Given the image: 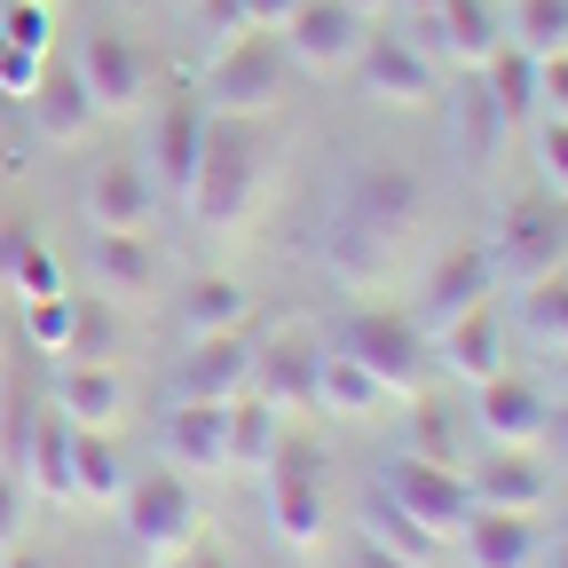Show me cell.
Here are the masks:
<instances>
[{
	"label": "cell",
	"mask_w": 568,
	"mask_h": 568,
	"mask_svg": "<svg viewBox=\"0 0 568 568\" xmlns=\"http://www.w3.org/2000/svg\"><path fill=\"white\" fill-rule=\"evenodd\" d=\"M410 458H435V466L458 458V443H450V410H435L426 395H410Z\"/></svg>",
	"instance_id": "37"
},
{
	"label": "cell",
	"mask_w": 568,
	"mask_h": 568,
	"mask_svg": "<svg viewBox=\"0 0 568 568\" xmlns=\"http://www.w3.org/2000/svg\"><path fill=\"white\" fill-rule=\"evenodd\" d=\"M24 521H32V489L17 474H0V552L24 545Z\"/></svg>",
	"instance_id": "42"
},
{
	"label": "cell",
	"mask_w": 568,
	"mask_h": 568,
	"mask_svg": "<svg viewBox=\"0 0 568 568\" xmlns=\"http://www.w3.org/2000/svg\"><path fill=\"white\" fill-rule=\"evenodd\" d=\"M0 568H48V560H40V552H24V545H17V552H0Z\"/></svg>",
	"instance_id": "50"
},
{
	"label": "cell",
	"mask_w": 568,
	"mask_h": 568,
	"mask_svg": "<svg viewBox=\"0 0 568 568\" xmlns=\"http://www.w3.org/2000/svg\"><path fill=\"white\" fill-rule=\"evenodd\" d=\"M293 88V55H284L276 32H230L222 55H213V80H205V103L222 119H268Z\"/></svg>",
	"instance_id": "3"
},
{
	"label": "cell",
	"mask_w": 568,
	"mask_h": 568,
	"mask_svg": "<svg viewBox=\"0 0 568 568\" xmlns=\"http://www.w3.org/2000/svg\"><path fill=\"white\" fill-rule=\"evenodd\" d=\"M111 339H119L111 308H95V301L80 293V308H71V347H63V355H80V364H103V355H111Z\"/></svg>",
	"instance_id": "38"
},
{
	"label": "cell",
	"mask_w": 568,
	"mask_h": 568,
	"mask_svg": "<svg viewBox=\"0 0 568 568\" xmlns=\"http://www.w3.org/2000/svg\"><path fill=\"white\" fill-rule=\"evenodd\" d=\"M71 426L63 410H48L40 426H32V443H24V474L40 481V497H55V506H71Z\"/></svg>",
	"instance_id": "30"
},
{
	"label": "cell",
	"mask_w": 568,
	"mask_h": 568,
	"mask_svg": "<svg viewBox=\"0 0 568 568\" xmlns=\"http://www.w3.org/2000/svg\"><path fill=\"white\" fill-rule=\"evenodd\" d=\"M253 197H261V134H253V119H222V111H213V119H205V151H197V174H190L182 205H190V222H197V230L230 237V230H245Z\"/></svg>",
	"instance_id": "2"
},
{
	"label": "cell",
	"mask_w": 568,
	"mask_h": 568,
	"mask_svg": "<svg viewBox=\"0 0 568 568\" xmlns=\"http://www.w3.org/2000/svg\"><path fill=\"white\" fill-rule=\"evenodd\" d=\"M0 339H9V308H0Z\"/></svg>",
	"instance_id": "55"
},
{
	"label": "cell",
	"mask_w": 568,
	"mask_h": 568,
	"mask_svg": "<svg viewBox=\"0 0 568 568\" xmlns=\"http://www.w3.org/2000/svg\"><path fill=\"white\" fill-rule=\"evenodd\" d=\"M119 514H126V537H134V552L166 568V560H174V552L197 537V489H190V474L159 466L151 481H126Z\"/></svg>",
	"instance_id": "5"
},
{
	"label": "cell",
	"mask_w": 568,
	"mask_h": 568,
	"mask_svg": "<svg viewBox=\"0 0 568 568\" xmlns=\"http://www.w3.org/2000/svg\"><path fill=\"white\" fill-rule=\"evenodd\" d=\"M245 316H253V293H245L237 276H197L190 293H182L190 339H205V332H245Z\"/></svg>",
	"instance_id": "28"
},
{
	"label": "cell",
	"mask_w": 568,
	"mask_h": 568,
	"mask_svg": "<svg viewBox=\"0 0 568 568\" xmlns=\"http://www.w3.org/2000/svg\"><path fill=\"white\" fill-rule=\"evenodd\" d=\"M24 245H32V230L24 222H0V284L17 276V261H24Z\"/></svg>",
	"instance_id": "46"
},
{
	"label": "cell",
	"mask_w": 568,
	"mask_h": 568,
	"mask_svg": "<svg viewBox=\"0 0 568 568\" xmlns=\"http://www.w3.org/2000/svg\"><path fill=\"white\" fill-rule=\"evenodd\" d=\"M245 9V32H284V17L301 9V0H237Z\"/></svg>",
	"instance_id": "45"
},
{
	"label": "cell",
	"mask_w": 568,
	"mask_h": 568,
	"mask_svg": "<svg viewBox=\"0 0 568 568\" xmlns=\"http://www.w3.org/2000/svg\"><path fill=\"white\" fill-rule=\"evenodd\" d=\"M379 497H387L403 521H418L426 537H458V529L474 521L466 474H458V466H435V458H395V466L379 474Z\"/></svg>",
	"instance_id": "6"
},
{
	"label": "cell",
	"mask_w": 568,
	"mask_h": 568,
	"mask_svg": "<svg viewBox=\"0 0 568 568\" xmlns=\"http://www.w3.org/2000/svg\"><path fill=\"white\" fill-rule=\"evenodd\" d=\"M489 268L497 276H514V284H537V276H552V268H568V222L545 205V197H529V205H514L506 222H497V245H489Z\"/></svg>",
	"instance_id": "13"
},
{
	"label": "cell",
	"mask_w": 568,
	"mask_h": 568,
	"mask_svg": "<svg viewBox=\"0 0 568 568\" xmlns=\"http://www.w3.org/2000/svg\"><path fill=\"white\" fill-rule=\"evenodd\" d=\"M426 222V182L403 159H355L332 182V213H324V261L355 284V276H379L403 237Z\"/></svg>",
	"instance_id": "1"
},
{
	"label": "cell",
	"mask_w": 568,
	"mask_h": 568,
	"mask_svg": "<svg viewBox=\"0 0 568 568\" xmlns=\"http://www.w3.org/2000/svg\"><path fill=\"white\" fill-rule=\"evenodd\" d=\"M9 293H24V301H48V293H71V284H63V261L32 237L24 245V261H17V276H9Z\"/></svg>",
	"instance_id": "40"
},
{
	"label": "cell",
	"mask_w": 568,
	"mask_h": 568,
	"mask_svg": "<svg viewBox=\"0 0 568 568\" xmlns=\"http://www.w3.org/2000/svg\"><path fill=\"white\" fill-rule=\"evenodd\" d=\"M71 308H80V293H48V301H24V332L40 355H63L71 347Z\"/></svg>",
	"instance_id": "35"
},
{
	"label": "cell",
	"mask_w": 568,
	"mask_h": 568,
	"mask_svg": "<svg viewBox=\"0 0 568 568\" xmlns=\"http://www.w3.org/2000/svg\"><path fill=\"white\" fill-rule=\"evenodd\" d=\"M40 71H48V55H32V48H17V40H0V95H32L40 88Z\"/></svg>",
	"instance_id": "41"
},
{
	"label": "cell",
	"mask_w": 568,
	"mask_h": 568,
	"mask_svg": "<svg viewBox=\"0 0 568 568\" xmlns=\"http://www.w3.org/2000/svg\"><path fill=\"white\" fill-rule=\"evenodd\" d=\"M205 103H190V95H174L159 119H151V151H142V174L159 182V197H174L182 205V190H190V174H197V151H205Z\"/></svg>",
	"instance_id": "14"
},
{
	"label": "cell",
	"mask_w": 568,
	"mask_h": 568,
	"mask_svg": "<svg viewBox=\"0 0 568 568\" xmlns=\"http://www.w3.org/2000/svg\"><path fill=\"white\" fill-rule=\"evenodd\" d=\"M435 32V48L458 63V71H481L497 48H506V24H497V0H443L435 17H418Z\"/></svg>",
	"instance_id": "24"
},
{
	"label": "cell",
	"mask_w": 568,
	"mask_h": 568,
	"mask_svg": "<svg viewBox=\"0 0 568 568\" xmlns=\"http://www.w3.org/2000/svg\"><path fill=\"white\" fill-rule=\"evenodd\" d=\"M24 103H32V126H40V142H55V151H80V142L95 134V95H88V80H80L71 63H55V55H48L40 88H32Z\"/></svg>",
	"instance_id": "19"
},
{
	"label": "cell",
	"mask_w": 568,
	"mask_h": 568,
	"mask_svg": "<svg viewBox=\"0 0 568 568\" xmlns=\"http://www.w3.org/2000/svg\"><path fill=\"white\" fill-rule=\"evenodd\" d=\"M537 166H545L552 190H568V119H545L537 126Z\"/></svg>",
	"instance_id": "44"
},
{
	"label": "cell",
	"mask_w": 568,
	"mask_h": 568,
	"mask_svg": "<svg viewBox=\"0 0 568 568\" xmlns=\"http://www.w3.org/2000/svg\"><path fill=\"white\" fill-rule=\"evenodd\" d=\"M0 40H17V48L48 55V48H55V17H48V0H9V9H0Z\"/></svg>",
	"instance_id": "39"
},
{
	"label": "cell",
	"mask_w": 568,
	"mask_h": 568,
	"mask_svg": "<svg viewBox=\"0 0 568 568\" xmlns=\"http://www.w3.org/2000/svg\"><path fill=\"white\" fill-rule=\"evenodd\" d=\"M506 40L529 48V55H560L568 48V0H514Z\"/></svg>",
	"instance_id": "34"
},
{
	"label": "cell",
	"mask_w": 568,
	"mask_h": 568,
	"mask_svg": "<svg viewBox=\"0 0 568 568\" xmlns=\"http://www.w3.org/2000/svg\"><path fill=\"white\" fill-rule=\"evenodd\" d=\"M182 395L190 403H237V395H253V339L245 332H205L182 355Z\"/></svg>",
	"instance_id": "20"
},
{
	"label": "cell",
	"mask_w": 568,
	"mask_h": 568,
	"mask_svg": "<svg viewBox=\"0 0 568 568\" xmlns=\"http://www.w3.org/2000/svg\"><path fill=\"white\" fill-rule=\"evenodd\" d=\"M552 568H568V545H560V552H552Z\"/></svg>",
	"instance_id": "54"
},
{
	"label": "cell",
	"mask_w": 568,
	"mask_h": 568,
	"mask_svg": "<svg viewBox=\"0 0 568 568\" xmlns=\"http://www.w3.org/2000/svg\"><path fill=\"white\" fill-rule=\"evenodd\" d=\"M166 568H230V552H222V545H197V537H190V545H182V552H174Z\"/></svg>",
	"instance_id": "48"
},
{
	"label": "cell",
	"mask_w": 568,
	"mask_h": 568,
	"mask_svg": "<svg viewBox=\"0 0 568 568\" xmlns=\"http://www.w3.org/2000/svg\"><path fill=\"white\" fill-rule=\"evenodd\" d=\"M347 568H410L403 552H387L379 537H355V552H347Z\"/></svg>",
	"instance_id": "47"
},
{
	"label": "cell",
	"mask_w": 568,
	"mask_h": 568,
	"mask_svg": "<svg viewBox=\"0 0 568 568\" xmlns=\"http://www.w3.org/2000/svg\"><path fill=\"white\" fill-rule=\"evenodd\" d=\"M71 497H88V506H119L126 497V458L111 450V435H95V426L71 435Z\"/></svg>",
	"instance_id": "27"
},
{
	"label": "cell",
	"mask_w": 568,
	"mask_h": 568,
	"mask_svg": "<svg viewBox=\"0 0 568 568\" xmlns=\"http://www.w3.org/2000/svg\"><path fill=\"white\" fill-rule=\"evenodd\" d=\"M364 32H372V17L347 9V0H301L276 40H284V55H293L301 71H347L355 48H364Z\"/></svg>",
	"instance_id": "12"
},
{
	"label": "cell",
	"mask_w": 568,
	"mask_h": 568,
	"mask_svg": "<svg viewBox=\"0 0 568 568\" xmlns=\"http://www.w3.org/2000/svg\"><path fill=\"white\" fill-rule=\"evenodd\" d=\"M88 230H151V213H159V182L142 174V159H103L88 166Z\"/></svg>",
	"instance_id": "17"
},
{
	"label": "cell",
	"mask_w": 568,
	"mask_h": 568,
	"mask_svg": "<svg viewBox=\"0 0 568 568\" xmlns=\"http://www.w3.org/2000/svg\"><path fill=\"white\" fill-rule=\"evenodd\" d=\"M364 537H379V545H387V552H403L410 568H426V560H435V537H426L418 521H403V514L387 506V497L372 506V529H364Z\"/></svg>",
	"instance_id": "36"
},
{
	"label": "cell",
	"mask_w": 568,
	"mask_h": 568,
	"mask_svg": "<svg viewBox=\"0 0 568 568\" xmlns=\"http://www.w3.org/2000/svg\"><path fill=\"white\" fill-rule=\"evenodd\" d=\"M88 261H95V284H103V293H119V301H142V293L159 284V253L142 245V230H95Z\"/></svg>",
	"instance_id": "26"
},
{
	"label": "cell",
	"mask_w": 568,
	"mask_h": 568,
	"mask_svg": "<svg viewBox=\"0 0 568 568\" xmlns=\"http://www.w3.org/2000/svg\"><path fill=\"white\" fill-rule=\"evenodd\" d=\"M403 9H410V17H435V9H443V0H403Z\"/></svg>",
	"instance_id": "51"
},
{
	"label": "cell",
	"mask_w": 568,
	"mask_h": 568,
	"mask_svg": "<svg viewBox=\"0 0 568 568\" xmlns=\"http://www.w3.org/2000/svg\"><path fill=\"white\" fill-rule=\"evenodd\" d=\"M545 426H552V395L537 379L497 372L474 387V435L481 450H545Z\"/></svg>",
	"instance_id": "9"
},
{
	"label": "cell",
	"mask_w": 568,
	"mask_h": 568,
	"mask_svg": "<svg viewBox=\"0 0 568 568\" xmlns=\"http://www.w3.org/2000/svg\"><path fill=\"white\" fill-rule=\"evenodd\" d=\"M537 119H568V48L537 55Z\"/></svg>",
	"instance_id": "43"
},
{
	"label": "cell",
	"mask_w": 568,
	"mask_h": 568,
	"mask_svg": "<svg viewBox=\"0 0 568 568\" xmlns=\"http://www.w3.org/2000/svg\"><path fill=\"white\" fill-rule=\"evenodd\" d=\"M316 364L324 347L308 332H276L268 347H253V395L284 418V410H316Z\"/></svg>",
	"instance_id": "15"
},
{
	"label": "cell",
	"mask_w": 568,
	"mask_h": 568,
	"mask_svg": "<svg viewBox=\"0 0 568 568\" xmlns=\"http://www.w3.org/2000/svg\"><path fill=\"white\" fill-rule=\"evenodd\" d=\"M489 284H497L489 253H474V245H450L435 268L418 276V301H410L403 316L418 324V339H435V332H450L466 308H481V301H489Z\"/></svg>",
	"instance_id": "10"
},
{
	"label": "cell",
	"mask_w": 568,
	"mask_h": 568,
	"mask_svg": "<svg viewBox=\"0 0 568 568\" xmlns=\"http://www.w3.org/2000/svg\"><path fill=\"white\" fill-rule=\"evenodd\" d=\"M466 489H474V506H497V514H545L552 466H545V450H481Z\"/></svg>",
	"instance_id": "18"
},
{
	"label": "cell",
	"mask_w": 568,
	"mask_h": 568,
	"mask_svg": "<svg viewBox=\"0 0 568 568\" xmlns=\"http://www.w3.org/2000/svg\"><path fill=\"white\" fill-rule=\"evenodd\" d=\"M347 9H364V17H379V9H387V0H347Z\"/></svg>",
	"instance_id": "52"
},
{
	"label": "cell",
	"mask_w": 568,
	"mask_h": 568,
	"mask_svg": "<svg viewBox=\"0 0 568 568\" xmlns=\"http://www.w3.org/2000/svg\"><path fill=\"white\" fill-rule=\"evenodd\" d=\"M552 403H568V347H552V387H545Z\"/></svg>",
	"instance_id": "49"
},
{
	"label": "cell",
	"mask_w": 568,
	"mask_h": 568,
	"mask_svg": "<svg viewBox=\"0 0 568 568\" xmlns=\"http://www.w3.org/2000/svg\"><path fill=\"white\" fill-rule=\"evenodd\" d=\"M268 529L293 545V552L324 545V529H332V497H324L316 450H293V443H284V450L268 458Z\"/></svg>",
	"instance_id": "8"
},
{
	"label": "cell",
	"mask_w": 568,
	"mask_h": 568,
	"mask_svg": "<svg viewBox=\"0 0 568 568\" xmlns=\"http://www.w3.org/2000/svg\"><path fill=\"white\" fill-rule=\"evenodd\" d=\"M521 332L552 355V347H568V268H552V276H537V284H521Z\"/></svg>",
	"instance_id": "33"
},
{
	"label": "cell",
	"mask_w": 568,
	"mask_h": 568,
	"mask_svg": "<svg viewBox=\"0 0 568 568\" xmlns=\"http://www.w3.org/2000/svg\"><path fill=\"white\" fill-rule=\"evenodd\" d=\"M71 71L88 80V95H95V119H126V111H142V103H151V88H159V63L142 55L126 32H111V24H95V32L80 40Z\"/></svg>",
	"instance_id": "7"
},
{
	"label": "cell",
	"mask_w": 568,
	"mask_h": 568,
	"mask_svg": "<svg viewBox=\"0 0 568 568\" xmlns=\"http://www.w3.org/2000/svg\"><path fill=\"white\" fill-rule=\"evenodd\" d=\"M276 450H284V418H276L261 395H237V403H230V466H237V474H268Z\"/></svg>",
	"instance_id": "29"
},
{
	"label": "cell",
	"mask_w": 568,
	"mask_h": 568,
	"mask_svg": "<svg viewBox=\"0 0 568 568\" xmlns=\"http://www.w3.org/2000/svg\"><path fill=\"white\" fill-rule=\"evenodd\" d=\"M55 410H63L71 426H95V435H111V426L126 418V379L111 372V355H103V364L63 355V364H55Z\"/></svg>",
	"instance_id": "22"
},
{
	"label": "cell",
	"mask_w": 568,
	"mask_h": 568,
	"mask_svg": "<svg viewBox=\"0 0 568 568\" xmlns=\"http://www.w3.org/2000/svg\"><path fill=\"white\" fill-rule=\"evenodd\" d=\"M0 443H9V395H0Z\"/></svg>",
	"instance_id": "53"
},
{
	"label": "cell",
	"mask_w": 568,
	"mask_h": 568,
	"mask_svg": "<svg viewBox=\"0 0 568 568\" xmlns=\"http://www.w3.org/2000/svg\"><path fill=\"white\" fill-rule=\"evenodd\" d=\"M159 450L174 474H230V403H174L159 426Z\"/></svg>",
	"instance_id": "16"
},
{
	"label": "cell",
	"mask_w": 568,
	"mask_h": 568,
	"mask_svg": "<svg viewBox=\"0 0 568 568\" xmlns=\"http://www.w3.org/2000/svg\"><path fill=\"white\" fill-rule=\"evenodd\" d=\"M426 347H435V364H443L450 379H466V387H481V379L506 372V324H497V308H489V301H481V308H466L450 332H435Z\"/></svg>",
	"instance_id": "21"
},
{
	"label": "cell",
	"mask_w": 568,
	"mask_h": 568,
	"mask_svg": "<svg viewBox=\"0 0 568 568\" xmlns=\"http://www.w3.org/2000/svg\"><path fill=\"white\" fill-rule=\"evenodd\" d=\"M506 111H497V95L481 80H466V95L450 103V142H458V159H497V142H506Z\"/></svg>",
	"instance_id": "31"
},
{
	"label": "cell",
	"mask_w": 568,
	"mask_h": 568,
	"mask_svg": "<svg viewBox=\"0 0 568 568\" xmlns=\"http://www.w3.org/2000/svg\"><path fill=\"white\" fill-rule=\"evenodd\" d=\"M379 410H395V395L355 364L347 347H324V364H316V418H379Z\"/></svg>",
	"instance_id": "25"
},
{
	"label": "cell",
	"mask_w": 568,
	"mask_h": 568,
	"mask_svg": "<svg viewBox=\"0 0 568 568\" xmlns=\"http://www.w3.org/2000/svg\"><path fill=\"white\" fill-rule=\"evenodd\" d=\"M339 347H347V355H355V364H364L395 403L426 395V339H418V324H410L403 308H364V316H347Z\"/></svg>",
	"instance_id": "4"
},
{
	"label": "cell",
	"mask_w": 568,
	"mask_h": 568,
	"mask_svg": "<svg viewBox=\"0 0 568 568\" xmlns=\"http://www.w3.org/2000/svg\"><path fill=\"white\" fill-rule=\"evenodd\" d=\"M458 537H466V560H474V568H537V560H545V529H537V514L474 506V521H466Z\"/></svg>",
	"instance_id": "23"
},
{
	"label": "cell",
	"mask_w": 568,
	"mask_h": 568,
	"mask_svg": "<svg viewBox=\"0 0 568 568\" xmlns=\"http://www.w3.org/2000/svg\"><path fill=\"white\" fill-rule=\"evenodd\" d=\"M355 88L379 111H426L435 103V63L395 32H364V48H355Z\"/></svg>",
	"instance_id": "11"
},
{
	"label": "cell",
	"mask_w": 568,
	"mask_h": 568,
	"mask_svg": "<svg viewBox=\"0 0 568 568\" xmlns=\"http://www.w3.org/2000/svg\"><path fill=\"white\" fill-rule=\"evenodd\" d=\"M474 80L497 95V111H506V119H537V55H529V48L506 40V48H497V55L474 71Z\"/></svg>",
	"instance_id": "32"
}]
</instances>
